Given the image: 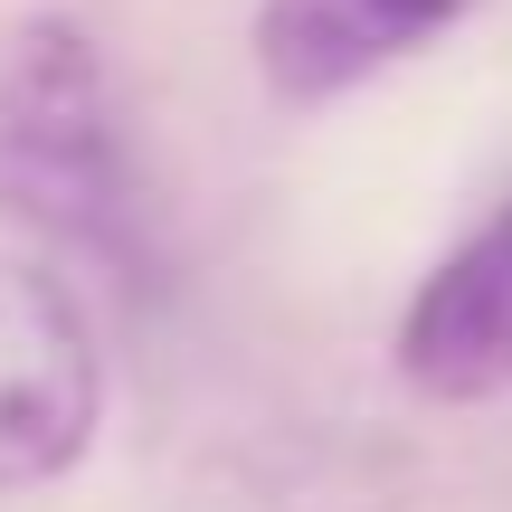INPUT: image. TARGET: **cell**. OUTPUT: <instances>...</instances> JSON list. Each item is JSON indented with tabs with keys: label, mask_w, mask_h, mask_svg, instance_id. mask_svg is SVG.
<instances>
[{
	"label": "cell",
	"mask_w": 512,
	"mask_h": 512,
	"mask_svg": "<svg viewBox=\"0 0 512 512\" xmlns=\"http://www.w3.org/2000/svg\"><path fill=\"white\" fill-rule=\"evenodd\" d=\"M133 143L86 19L29 10L0 29V228L48 266L133 256Z\"/></svg>",
	"instance_id": "6da1fadb"
},
{
	"label": "cell",
	"mask_w": 512,
	"mask_h": 512,
	"mask_svg": "<svg viewBox=\"0 0 512 512\" xmlns=\"http://www.w3.org/2000/svg\"><path fill=\"white\" fill-rule=\"evenodd\" d=\"M105 427V351L67 266L0 256V494L76 475Z\"/></svg>",
	"instance_id": "7a4b0ae2"
},
{
	"label": "cell",
	"mask_w": 512,
	"mask_h": 512,
	"mask_svg": "<svg viewBox=\"0 0 512 512\" xmlns=\"http://www.w3.org/2000/svg\"><path fill=\"white\" fill-rule=\"evenodd\" d=\"M399 380L437 408H475L512 389V200H494L399 313Z\"/></svg>",
	"instance_id": "3957f363"
},
{
	"label": "cell",
	"mask_w": 512,
	"mask_h": 512,
	"mask_svg": "<svg viewBox=\"0 0 512 512\" xmlns=\"http://www.w3.org/2000/svg\"><path fill=\"white\" fill-rule=\"evenodd\" d=\"M475 0H266L256 10V76L275 105H332L380 67L418 57Z\"/></svg>",
	"instance_id": "277c9868"
}]
</instances>
